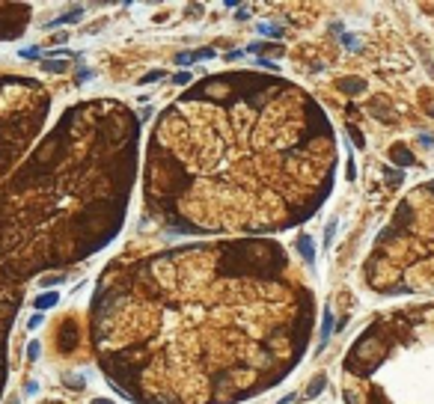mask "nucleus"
<instances>
[{
    "instance_id": "nucleus-2",
    "label": "nucleus",
    "mask_w": 434,
    "mask_h": 404,
    "mask_svg": "<svg viewBox=\"0 0 434 404\" xmlns=\"http://www.w3.org/2000/svg\"><path fill=\"white\" fill-rule=\"evenodd\" d=\"M208 57H214V51H211V48L196 51V54H182V57H178V63H196V60H208Z\"/></svg>"
},
{
    "instance_id": "nucleus-14",
    "label": "nucleus",
    "mask_w": 434,
    "mask_h": 404,
    "mask_svg": "<svg viewBox=\"0 0 434 404\" xmlns=\"http://www.w3.org/2000/svg\"><path fill=\"white\" fill-rule=\"evenodd\" d=\"M95 404H110V401H104V398H98V401H95Z\"/></svg>"
},
{
    "instance_id": "nucleus-7",
    "label": "nucleus",
    "mask_w": 434,
    "mask_h": 404,
    "mask_svg": "<svg viewBox=\"0 0 434 404\" xmlns=\"http://www.w3.org/2000/svg\"><path fill=\"white\" fill-rule=\"evenodd\" d=\"M392 158L399 161V164H411V161H413V158H411L408 152H392Z\"/></svg>"
},
{
    "instance_id": "nucleus-8",
    "label": "nucleus",
    "mask_w": 434,
    "mask_h": 404,
    "mask_svg": "<svg viewBox=\"0 0 434 404\" xmlns=\"http://www.w3.org/2000/svg\"><path fill=\"white\" fill-rule=\"evenodd\" d=\"M152 81H161V71H152V75H146L140 84H152Z\"/></svg>"
},
{
    "instance_id": "nucleus-6",
    "label": "nucleus",
    "mask_w": 434,
    "mask_h": 404,
    "mask_svg": "<svg viewBox=\"0 0 434 404\" xmlns=\"http://www.w3.org/2000/svg\"><path fill=\"white\" fill-rule=\"evenodd\" d=\"M81 18V9H75V12H68V15H63V18H57L54 24H68V21H78Z\"/></svg>"
},
{
    "instance_id": "nucleus-11",
    "label": "nucleus",
    "mask_w": 434,
    "mask_h": 404,
    "mask_svg": "<svg viewBox=\"0 0 434 404\" xmlns=\"http://www.w3.org/2000/svg\"><path fill=\"white\" fill-rule=\"evenodd\" d=\"M48 71H63V63H45Z\"/></svg>"
},
{
    "instance_id": "nucleus-9",
    "label": "nucleus",
    "mask_w": 434,
    "mask_h": 404,
    "mask_svg": "<svg viewBox=\"0 0 434 404\" xmlns=\"http://www.w3.org/2000/svg\"><path fill=\"white\" fill-rule=\"evenodd\" d=\"M27 354H30V357H39V342H30V345H27Z\"/></svg>"
},
{
    "instance_id": "nucleus-12",
    "label": "nucleus",
    "mask_w": 434,
    "mask_h": 404,
    "mask_svg": "<svg viewBox=\"0 0 434 404\" xmlns=\"http://www.w3.org/2000/svg\"><path fill=\"white\" fill-rule=\"evenodd\" d=\"M39 324H42V315H33V318H30V330H36Z\"/></svg>"
},
{
    "instance_id": "nucleus-5",
    "label": "nucleus",
    "mask_w": 434,
    "mask_h": 404,
    "mask_svg": "<svg viewBox=\"0 0 434 404\" xmlns=\"http://www.w3.org/2000/svg\"><path fill=\"white\" fill-rule=\"evenodd\" d=\"M321 389H324V378H315V383H312V386L306 389V398H312V395H318Z\"/></svg>"
},
{
    "instance_id": "nucleus-13",
    "label": "nucleus",
    "mask_w": 434,
    "mask_h": 404,
    "mask_svg": "<svg viewBox=\"0 0 434 404\" xmlns=\"http://www.w3.org/2000/svg\"><path fill=\"white\" fill-rule=\"evenodd\" d=\"M262 30H265L268 36H280V27H262Z\"/></svg>"
},
{
    "instance_id": "nucleus-4",
    "label": "nucleus",
    "mask_w": 434,
    "mask_h": 404,
    "mask_svg": "<svg viewBox=\"0 0 434 404\" xmlns=\"http://www.w3.org/2000/svg\"><path fill=\"white\" fill-rule=\"evenodd\" d=\"M298 247H301V253L306 255V259L312 262V241H309V238H301V244H298Z\"/></svg>"
},
{
    "instance_id": "nucleus-10",
    "label": "nucleus",
    "mask_w": 434,
    "mask_h": 404,
    "mask_svg": "<svg viewBox=\"0 0 434 404\" xmlns=\"http://www.w3.org/2000/svg\"><path fill=\"white\" fill-rule=\"evenodd\" d=\"M188 81H191L188 71H178V75H175V84H188Z\"/></svg>"
},
{
    "instance_id": "nucleus-3",
    "label": "nucleus",
    "mask_w": 434,
    "mask_h": 404,
    "mask_svg": "<svg viewBox=\"0 0 434 404\" xmlns=\"http://www.w3.org/2000/svg\"><path fill=\"white\" fill-rule=\"evenodd\" d=\"M330 324H333V312L327 309V312H324V324H321V345L327 342V336H330Z\"/></svg>"
},
{
    "instance_id": "nucleus-1",
    "label": "nucleus",
    "mask_w": 434,
    "mask_h": 404,
    "mask_svg": "<svg viewBox=\"0 0 434 404\" xmlns=\"http://www.w3.org/2000/svg\"><path fill=\"white\" fill-rule=\"evenodd\" d=\"M57 300H60L57 291H48V295H39V298H36L33 306H36V309H51V306H57Z\"/></svg>"
}]
</instances>
